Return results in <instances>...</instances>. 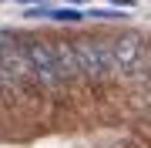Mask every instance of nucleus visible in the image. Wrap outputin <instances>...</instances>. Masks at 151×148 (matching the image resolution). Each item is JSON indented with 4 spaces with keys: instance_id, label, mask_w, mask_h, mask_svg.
Listing matches in <instances>:
<instances>
[{
    "instance_id": "1",
    "label": "nucleus",
    "mask_w": 151,
    "mask_h": 148,
    "mask_svg": "<svg viewBox=\"0 0 151 148\" xmlns=\"http://www.w3.org/2000/svg\"><path fill=\"white\" fill-rule=\"evenodd\" d=\"M67 4H84V0H67Z\"/></svg>"
}]
</instances>
